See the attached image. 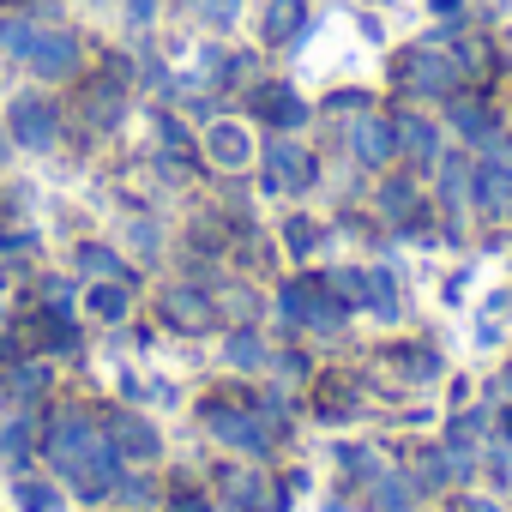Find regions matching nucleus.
<instances>
[{
  "label": "nucleus",
  "mask_w": 512,
  "mask_h": 512,
  "mask_svg": "<svg viewBox=\"0 0 512 512\" xmlns=\"http://www.w3.org/2000/svg\"><path fill=\"white\" fill-rule=\"evenodd\" d=\"M13 127H19V139H25V145H37V151H43V145L55 139V109H49V103H37V97H19V103H13Z\"/></svg>",
  "instance_id": "nucleus-1"
},
{
  "label": "nucleus",
  "mask_w": 512,
  "mask_h": 512,
  "mask_svg": "<svg viewBox=\"0 0 512 512\" xmlns=\"http://www.w3.org/2000/svg\"><path fill=\"white\" fill-rule=\"evenodd\" d=\"M73 61H79V43H73V37H61V31L31 43V67H37V73H49V79L73 73Z\"/></svg>",
  "instance_id": "nucleus-2"
},
{
  "label": "nucleus",
  "mask_w": 512,
  "mask_h": 512,
  "mask_svg": "<svg viewBox=\"0 0 512 512\" xmlns=\"http://www.w3.org/2000/svg\"><path fill=\"white\" fill-rule=\"evenodd\" d=\"M392 145H398V133H392L386 121H362V127H356V151H362V163H386Z\"/></svg>",
  "instance_id": "nucleus-3"
},
{
  "label": "nucleus",
  "mask_w": 512,
  "mask_h": 512,
  "mask_svg": "<svg viewBox=\"0 0 512 512\" xmlns=\"http://www.w3.org/2000/svg\"><path fill=\"white\" fill-rule=\"evenodd\" d=\"M217 434H223V440H235V446H247V452H260V446H266V428H260V422L229 416V410H217Z\"/></svg>",
  "instance_id": "nucleus-4"
},
{
  "label": "nucleus",
  "mask_w": 512,
  "mask_h": 512,
  "mask_svg": "<svg viewBox=\"0 0 512 512\" xmlns=\"http://www.w3.org/2000/svg\"><path fill=\"white\" fill-rule=\"evenodd\" d=\"M296 25H302V0H272V13H266V37H272V43H284V37H296Z\"/></svg>",
  "instance_id": "nucleus-5"
},
{
  "label": "nucleus",
  "mask_w": 512,
  "mask_h": 512,
  "mask_svg": "<svg viewBox=\"0 0 512 512\" xmlns=\"http://www.w3.org/2000/svg\"><path fill=\"white\" fill-rule=\"evenodd\" d=\"M404 73H410L416 91H440V85H446V61H428V55H410Z\"/></svg>",
  "instance_id": "nucleus-6"
},
{
  "label": "nucleus",
  "mask_w": 512,
  "mask_h": 512,
  "mask_svg": "<svg viewBox=\"0 0 512 512\" xmlns=\"http://www.w3.org/2000/svg\"><path fill=\"white\" fill-rule=\"evenodd\" d=\"M19 506H25V512H61V494H55L49 482H31V476H25V482H19Z\"/></svg>",
  "instance_id": "nucleus-7"
},
{
  "label": "nucleus",
  "mask_w": 512,
  "mask_h": 512,
  "mask_svg": "<svg viewBox=\"0 0 512 512\" xmlns=\"http://www.w3.org/2000/svg\"><path fill=\"white\" fill-rule=\"evenodd\" d=\"M272 169H278L290 187H302V181H308V157H302V151H290V145H278V151H272Z\"/></svg>",
  "instance_id": "nucleus-8"
},
{
  "label": "nucleus",
  "mask_w": 512,
  "mask_h": 512,
  "mask_svg": "<svg viewBox=\"0 0 512 512\" xmlns=\"http://www.w3.org/2000/svg\"><path fill=\"white\" fill-rule=\"evenodd\" d=\"M193 13L211 19V25H235L241 19V0H193Z\"/></svg>",
  "instance_id": "nucleus-9"
},
{
  "label": "nucleus",
  "mask_w": 512,
  "mask_h": 512,
  "mask_svg": "<svg viewBox=\"0 0 512 512\" xmlns=\"http://www.w3.org/2000/svg\"><path fill=\"white\" fill-rule=\"evenodd\" d=\"M211 151H217L223 163H241V157H247V139H241L235 127H217V133H211Z\"/></svg>",
  "instance_id": "nucleus-10"
},
{
  "label": "nucleus",
  "mask_w": 512,
  "mask_h": 512,
  "mask_svg": "<svg viewBox=\"0 0 512 512\" xmlns=\"http://www.w3.org/2000/svg\"><path fill=\"white\" fill-rule=\"evenodd\" d=\"M0 43H7V49H19V55H31V43H37V25H25V19H7V25H0Z\"/></svg>",
  "instance_id": "nucleus-11"
},
{
  "label": "nucleus",
  "mask_w": 512,
  "mask_h": 512,
  "mask_svg": "<svg viewBox=\"0 0 512 512\" xmlns=\"http://www.w3.org/2000/svg\"><path fill=\"white\" fill-rule=\"evenodd\" d=\"M91 308H97L103 320H121V314H127V296H121L115 284H103V290H91Z\"/></svg>",
  "instance_id": "nucleus-12"
},
{
  "label": "nucleus",
  "mask_w": 512,
  "mask_h": 512,
  "mask_svg": "<svg viewBox=\"0 0 512 512\" xmlns=\"http://www.w3.org/2000/svg\"><path fill=\"white\" fill-rule=\"evenodd\" d=\"M229 488H235V500H247V506H266V482H260V476H229Z\"/></svg>",
  "instance_id": "nucleus-13"
},
{
  "label": "nucleus",
  "mask_w": 512,
  "mask_h": 512,
  "mask_svg": "<svg viewBox=\"0 0 512 512\" xmlns=\"http://www.w3.org/2000/svg\"><path fill=\"white\" fill-rule=\"evenodd\" d=\"M121 440H127L133 452H157V434H151L145 422H121Z\"/></svg>",
  "instance_id": "nucleus-14"
},
{
  "label": "nucleus",
  "mask_w": 512,
  "mask_h": 512,
  "mask_svg": "<svg viewBox=\"0 0 512 512\" xmlns=\"http://www.w3.org/2000/svg\"><path fill=\"white\" fill-rule=\"evenodd\" d=\"M169 308L181 314V326H199V320H205V302H187V296H175Z\"/></svg>",
  "instance_id": "nucleus-15"
},
{
  "label": "nucleus",
  "mask_w": 512,
  "mask_h": 512,
  "mask_svg": "<svg viewBox=\"0 0 512 512\" xmlns=\"http://www.w3.org/2000/svg\"><path fill=\"white\" fill-rule=\"evenodd\" d=\"M404 145H416V151L428 157V145H434V139H428V127H422V121H404Z\"/></svg>",
  "instance_id": "nucleus-16"
},
{
  "label": "nucleus",
  "mask_w": 512,
  "mask_h": 512,
  "mask_svg": "<svg viewBox=\"0 0 512 512\" xmlns=\"http://www.w3.org/2000/svg\"><path fill=\"white\" fill-rule=\"evenodd\" d=\"M229 362H260V344H253V338H235V344H229Z\"/></svg>",
  "instance_id": "nucleus-17"
},
{
  "label": "nucleus",
  "mask_w": 512,
  "mask_h": 512,
  "mask_svg": "<svg viewBox=\"0 0 512 512\" xmlns=\"http://www.w3.org/2000/svg\"><path fill=\"white\" fill-rule=\"evenodd\" d=\"M332 284H338V290H344V296H350V302H362V284H356V272H338V278H332Z\"/></svg>",
  "instance_id": "nucleus-18"
},
{
  "label": "nucleus",
  "mask_w": 512,
  "mask_h": 512,
  "mask_svg": "<svg viewBox=\"0 0 512 512\" xmlns=\"http://www.w3.org/2000/svg\"><path fill=\"white\" fill-rule=\"evenodd\" d=\"M175 512H205V506H199V500H181V506H175Z\"/></svg>",
  "instance_id": "nucleus-19"
},
{
  "label": "nucleus",
  "mask_w": 512,
  "mask_h": 512,
  "mask_svg": "<svg viewBox=\"0 0 512 512\" xmlns=\"http://www.w3.org/2000/svg\"><path fill=\"white\" fill-rule=\"evenodd\" d=\"M434 7H440V13H452V7H458V0H434Z\"/></svg>",
  "instance_id": "nucleus-20"
}]
</instances>
